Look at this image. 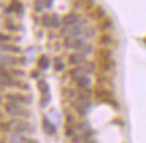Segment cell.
<instances>
[{"label": "cell", "instance_id": "cell-1", "mask_svg": "<svg viewBox=\"0 0 146 143\" xmlns=\"http://www.w3.org/2000/svg\"><path fill=\"white\" fill-rule=\"evenodd\" d=\"M4 109L7 111L8 115H11V116H14V117H23V116H29L30 115L23 107H21V104L7 103L4 105Z\"/></svg>", "mask_w": 146, "mask_h": 143}, {"label": "cell", "instance_id": "cell-15", "mask_svg": "<svg viewBox=\"0 0 146 143\" xmlns=\"http://www.w3.org/2000/svg\"><path fill=\"white\" fill-rule=\"evenodd\" d=\"M114 68V61H106V62H102V70L104 72H110V70Z\"/></svg>", "mask_w": 146, "mask_h": 143}, {"label": "cell", "instance_id": "cell-12", "mask_svg": "<svg viewBox=\"0 0 146 143\" xmlns=\"http://www.w3.org/2000/svg\"><path fill=\"white\" fill-rule=\"evenodd\" d=\"M76 82H77V86L80 89H85V88H88V85L91 84V80H89L87 76H83V77H80Z\"/></svg>", "mask_w": 146, "mask_h": 143}, {"label": "cell", "instance_id": "cell-6", "mask_svg": "<svg viewBox=\"0 0 146 143\" xmlns=\"http://www.w3.org/2000/svg\"><path fill=\"white\" fill-rule=\"evenodd\" d=\"M78 19H80V18H78L76 14H68L66 16H64L62 23L65 26H70V24H76Z\"/></svg>", "mask_w": 146, "mask_h": 143}, {"label": "cell", "instance_id": "cell-23", "mask_svg": "<svg viewBox=\"0 0 146 143\" xmlns=\"http://www.w3.org/2000/svg\"><path fill=\"white\" fill-rule=\"evenodd\" d=\"M5 26H7V28H10V30H16L15 24L12 23V19H7V22H5Z\"/></svg>", "mask_w": 146, "mask_h": 143}, {"label": "cell", "instance_id": "cell-14", "mask_svg": "<svg viewBox=\"0 0 146 143\" xmlns=\"http://www.w3.org/2000/svg\"><path fill=\"white\" fill-rule=\"evenodd\" d=\"M38 66L41 68V69H46L47 66H49V58H47L46 55H41L39 59H38Z\"/></svg>", "mask_w": 146, "mask_h": 143}, {"label": "cell", "instance_id": "cell-10", "mask_svg": "<svg viewBox=\"0 0 146 143\" xmlns=\"http://www.w3.org/2000/svg\"><path fill=\"white\" fill-rule=\"evenodd\" d=\"M98 58L102 59L103 62L110 61V59H111V51H110V50H107V49H102V50H99V51H98Z\"/></svg>", "mask_w": 146, "mask_h": 143}, {"label": "cell", "instance_id": "cell-22", "mask_svg": "<svg viewBox=\"0 0 146 143\" xmlns=\"http://www.w3.org/2000/svg\"><path fill=\"white\" fill-rule=\"evenodd\" d=\"M54 69L57 70V72H60V70H62L64 69V64H62V61H61V58H56V66H54Z\"/></svg>", "mask_w": 146, "mask_h": 143}, {"label": "cell", "instance_id": "cell-27", "mask_svg": "<svg viewBox=\"0 0 146 143\" xmlns=\"http://www.w3.org/2000/svg\"><path fill=\"white\" fill-rule=\"evenodd\" d=\"M34 7H35V11H42V1H39V0H35Z\"/></svg>", "mask_w": 146, "mask_h": 143}, {"label": "cell", "instance_id": "cell-29", "mask_svg": "<svg viewBox=\"0 0 146 143\" xmlns=\"http://www.w3.org/2000/svg\"><path fill=\"white\" fill-rule=\"evenodd\" d=\"M16 86H19V88H22V89H29V86H27V85L25 84V82H21V81H18Z\"/></svg>", "mask_w": 146, "mask_h": 143}, {"label": "cell", "instance_id": "cell-5", "mask_svg": "<svg viewBox=\"0 0 146 143\" xmlns=\"http://www.w3.org/2000/svg\"><path fill=\"white\" fill-rule=\"evenodd\" d=\"M42 126L45 128L46 134H49V135H54V134H56V127H54V124L49 122L47 117H45V119L42 120Z\"/></svg>", "mask_w": 146, "mask_h": 143}, {"label": "cell", "instance_id": "cell-3", "mask_svg": "<svg viewBox=\"0 0 146 143\" xmlns=\"http://www.w3.org/2000/svg\"><path fill=\"white\" fill-rule=\"evenodd\" d=\"M5 99L8 103H12V104H22V103H30L31 99L29 97H25L23 95H12V93H8L5 95Z\"/></svg>", "mask_w": 146, "mask_h": 143}, {"label": "cell", "instance_id": "cell-4", "mask_svg": "<svg viewBox=\"0 0 146 143\" xmlns=\"http://www.w3.org/2000/svg\"><path fill=\"white\" fill-rule=\"evenodd\" d=\"M95 95H96V97L102 99V101H106L112 97V92L107 89H103V88H98V89L95 90Z\"/></svg>", "mask_w": 146, "mask_h": 143}, {"label": "cell", "instance_id": "cell-18", "mask_svg": "<svg viewBox=\"0 0 146 143\" xmlns=\"http://www.w3.org/2000/svg\"><path fill=\"white\" fill-rule=\"evenodd\" d=\"M111 26H112V22L110 20V19H106V20H102V22H100V28H102L103 31L108 30Z\"/></svg>", "mask_w": 146, "mask_h": 143}, {"label": "cell", "instance_id": "cell-31", "mask_svg": "<svg viewBox=\"0 0 146 143\" xmlns=\"http://www.w3.org/2000/svg\"><path fill=\"white\" fill-rule=\"evenodd\" d=\"M1 41H3V43L7 42V41H11V37H8V35H4V34H1Z\"/></svg>", "mask_w": 146, "mask_h": 143}, {"label": "cell", "instance_id": "cell-26", "mask_svg": "<svg viewBox=\"0 0 146 143\" xmlns=\"http://www.w3.org/2000/svg\"><path fill=\"white\" fill-rule=\"evenodd\" d=\"M1 130L8 132V131L11 130V124H10V123H4V122H3V123H1Z\"/></svg>", "mask_w": 146, "mask_h": 143}, {"label": "cell", "instance_id": "cell-8", "mask_svg": "<svg viewBox=\"0 0 146 143\" xmlns=\"http://www.w3.org/2000/svg\"><path fill=\"white\" fill-rule=\"evenodd\" d=\"M91 95H92V90L85 88V89H83L78 93V100L81 103H88V100L91 99Z\"/></svg>", "mask_w": 146, "mask_h": 143}, {"label": "cell", "instance_id": "cell-32", "mask_svg": "<svg viewBox=\"0 0 146 143\" xmlns=\"http://www.w3.org/2000/svg\"><path fill=\"white\" fill-rule=\"evenodd\" d=\"M12 73L15 74V76H18V77H22V76L25 74V72H22V70H14Z\"/></svg>", "mask_w": 146, "mask_h": 143}, {"label": "cell", "instance_id": "cell-28", "mask_svg": "<svg viewBox=\"0 0 146 143\" xmlns=\"http://www.w3.org/2000/svg\"><path fill=\"white\" fill-rule=\"evenodd\" d=\"M87 127H88V124H87V123H80V124H78V130H81V131H85Z\"/></svg>", "mask_w": 146, "mask_h": 143}, {"label": "cell", "instance_id": "cell-21", "mask_svg": "<svg viewBox=\"0 0 146 143\" xmlns=\"http://www.w3.org/2000/svg\"><path fill=\"white\" fill-rule=\"evenodd\" d=\"M52 26L53 27H58L60 26V18L57 14H53L52 15Z\"/></svg>", "mask_w": 146, "mask_h": 143}, {"label": "cell", "instance_id": "cell-2", "mask_svg": "<svg viewBox=\"0 0 146 143\" xmlns=\"http://www.w3.org/2000/svg\"><path fill=\"white\" fill-rule=\"evenodd\" d=\"M10 124H11V127L15 128L18 134H23V132H27V131L34 132V128H33V126L30 123L25 122V120H22V119H18V117L12 119L10 122Z\"/></svg>", "mask_w": 146, "mask_h": 143}, {"label": "cell", "instance_id": "cell-24", "mask_svg": "<svg viewBox=\"0 0 146 143\" xmlns=\"http://www.w3.org/2000/svg\"><path fill=\"white\" fill-rule=\"evenodd\" d=\"M50 100V96L49 95H46V96H42V100H41V105L42 107H46V104H47V101Z\"/></svg>", "mask_w": 146, "mask_h": 143}, {"label": "cell", "instance_id": "cell-16", "mask_svg": "<svg viewBox=\"0 0 146 143\" xmlns=\"http://www.w3.org/2000/svg\"><path fill=\"white\" fill-rule=\"evenodd\" d=\"M1 49H3V51L7 50V51H12V53H21V49L18 47V46H10V45L5 46L4 43H3V45H1Z\"/></svg>", "mask_w": 146, "mask_h": 143}, {"label": "cell", "instance_id": "cell-33", "mask_svg": "<svg viewBox=\"0 0 146 143\" xmlns=\"http://www.w3.org/2000/svg\"><path fill=\"white\" fill-rule=\"evenodd\" d=\"M53 0H46V7H52Z\"/></svg>", "mask_w": 146, "mask_h": 143}, {"label": "cell", "instance_id": "cell-25", "mask_svg": "<svg viewBox=\"0 0 146 143\" xmlns=\"http://www.w3.org/2000/svg\"><path fill=\"white\" fill-rule=\"evenodd\" d=\"M65 135H66L68 138H72L73 135H74V130H73V127H68V130L65 131Z\"/></svg>", "mask_w": 146, "mask_h": 143}, {"label": "cell", "instance_id": "cell-34", "mask_svg": "<svg viewBox=\"0 0 146 143\" xmlns=\"http://www.w3.org/2000/svg\"><path fill=\"white\" fill-rule=\"evenodd\" d=\"M145 43H146V38H145Z\"/></svg>", "mask_w": 146, "mask_h": 143}, {"label": "cell", "instance_id": "cell-11", "mask_svg": "<svg viewBox=\"0 0 146 143\" xmlns=\"http://www.w3.org/2000/svg\"><path fill=\"white\" fill-rule=\"evenodd\" d=\"M92 16H94L95 19H98V20H100V19H104L106 10L103 8V7H96V8L94 10V12H92Z\"/></svg>", "mask_w": 146, "mask_h": 143}, {"label": "cell", "instance_id": "cell-13", "mask_svg": "<svg viewBox=\"0 0 146 143\" xmlns=\"http://www.w3.org/2000/svg\"><path fill=\"white\" fill-rule=\"evenodd\" d=\"M38 89L41 90L42 96H46V95H49V86H47L46 81H43V80H41V81L38 82Z\"/></svg>", "mask_w": 146, "mask_h": 143}, {"label": "cell", "instance_id": "cell-17", "mask_svg": "<svg viewBox=\"0 0 146 143\" xmlns=\"http://www.w3.org/2000/svg\"><path fill=\"white\" fill-rule=\"evenodd\" d=\"M84 10L85 11H91V10H94V7H95V0H84Z\"/></svg>", "mask_w": 146, "mask_h": 143}, {"label": "cell", "instance_id": "cell-20", "mask_svg": "<svg viewBox=\"0 0 146 143\" xmlns=\"http://www.w3.org/2000/svg\"><path fill=\"white\" fill-rule=\"evenodd\" d=\"M42 23H43V26H46V27L52 26V18L49 15H43L42 16Z\"/></svg>", "mask_w": 146, "mask_h": 143}, {"label": "cell", "instance_id": "cell-19", "mask_svg": "<svg viewBox=\"0 0 146 143\" xmlns=\"http://www.w3.org/2000/svg\"><path fill=\"white\" fill-rule=\"evenodd\" d=\"M112 42V38L110 37L108 34H103L102 37H100V43L102 45H108V43Z\"/></svg>", "mask_w": 146, "mask_h": 143}, {"label": "cell", "instance_id": "cell-30", "mask_svg": "<svg viewBox=\"0 0 146 143\" xmlns=\"http://www.w3.org/2000/svg\"><path fill=\"white\" fill-rule=\"evenodd\" d=\"M66 122H68V124L74 123V116H73V115H68V116H66Z\"/></svg>", "mask_w": 146, "mask_h": 143}, {"label": "cell", "instance_id": "cell-9", "mask_svg": "<svg viewBox=\"0 0 146 143\" xmlns=\"http://www.w3.org/2000/svg\"><path fill=\"white\" fill-rule=\"evenodd\" d=\"M85 72H87V70L83 69V66H77L76 69H73L69 74H70V77H72L73 80H76V81H77V80L80 78V77H83Z\"/></svg>", "mask_w": 146, "mask_h": 143}, {"label": "cell", "instance_id": "cell-7", "mask_svg": "<svg viewBox=\"0 0 146 143\" xmlns=\"http://www.w3.org/2000/svg\"><path fill=\"white\" fill-rule=\"evenodd\" d=\"M84 62V55L83 54H77L74 53L69 57V64L70 65H80Z\"/></svg>", "mask_w": 146, "mask_h": 143}]
</instances>
